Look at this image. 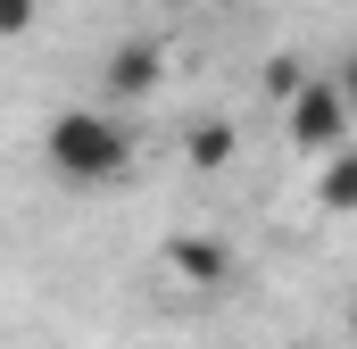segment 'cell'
Segmentation results:
<instances>
[{"mask_svg":"<svg viewBox=\"0 0 357 349\" xmlns=\"http://www.w3.org/2000/svg\"><path fill=\"white\" fill-rule=\"evenodd\" d=\"M42 158L67 191H116L133 174V125L116 108H59L42 133Z\"/></svg>","mask_w":357,"mask_h":349,"instance_id":"cell-1","label":"cell"},{"mask_svg":"<svg viewBox=\"0 0 357 349\" xmlns=\"http://www.w3.org/2000/svg\"><path fill=\"white\" fill-rule=\"evenodd\" d=\"M282 117H291V150H316V158H324V150L349 142V91L341 84H316V75H307V84L282 100Z\"/></svg>","mask_w":357,"mask_h":349,"instance_id":"cell-2","label":"cell"},{"mask_svg":"<svg viewBox=\"0 0 357 349\" xmlns=\"http://www.w3.org/2000/svg\"><path fill=\"white\" fill-rule=\"evenodd\" d=\"M167 274H175L183 291H225L233 283V250L216 233H175L167 242Z\"/></svg>","mask_w":357,"mask_h":349,"instance_id":"cell-3","label":"cell"},{"mask_svg":"<svg viewBox=\"0 0 357 349\" xmlns=\"http://www.w3.org/2000/svg\"><path fill=\"white\" fill-rule=\"evenodd\" d=\"M158 84H167V50H158L150 34H125L116 59H108V100L125 108V100H150Z\"/></svg>","mask_w":357,"mask_h":349,"instance_id":"cell-4","label":"cell"},{"mask_svg":"<svg viewBox=\"0 0 357 349\" xmlns=\"http://www.w3.org/2000/svg\"><path fill=\"white\" fill-rule=\"evenodd\" d=\"M183 158H191V174H225L233 158H241V133H233L225 117H199L191 142H183Z\"/></svg>","mask_w":357,"mask_h":349,"instance_id":"cell-5","label":"cell"},{"mask_svg":"<svg viewBox=\"0 0 357 349\" xmlns=\"http://www.w3.org/2000/svg\"><path fill=\"white\" fill-rule=\"evenodd\" d=\"M316 191H324V208H333V216H349V208H357V158H349V142H341V150H324V183H316Z\"/></svg>","mask_w":357,"mask_h":349,"instance_id":"cell-6","label":"cell"},{"mask_svg":"<svg viewBox=\"0 0 357 349\" xmlns=\"http://www.w3.org/2000/svg\"><path fill=\"white\" fill-rule=\"evenodd\" d=\"M299 84H307V67H299V59H266V100H291Z\"/></svg>","mask_w":357,"mask_h":349,"instance_id":"cell-7","label":"cell"},{"mask_svg":"<svg viewBox=\"0 0 357 349\" xmlns=\"http://www.w3.org/2000/svg\"><path fill=\"white\" fill-rule=\"evenodd\" d=\"M33 17H42V0H0V42L33 34Z\"/></svg>","mask_w":357,"mask_h":349,"instance_id":"cell-8","label":"cell"},{"mask_svg":"<svg viewBox=\"0 0 357 349\" xmlns=\"http://www.w3.org/2000/svg\"><path fill=\"white\" fill-rule=\"evenodd\" d=\"M307 349H333V341H307Z\"/></svg>","mask_w":357,"mask_h":349,"instance_id":"cell-9","label":"cell"}]
</instances>
